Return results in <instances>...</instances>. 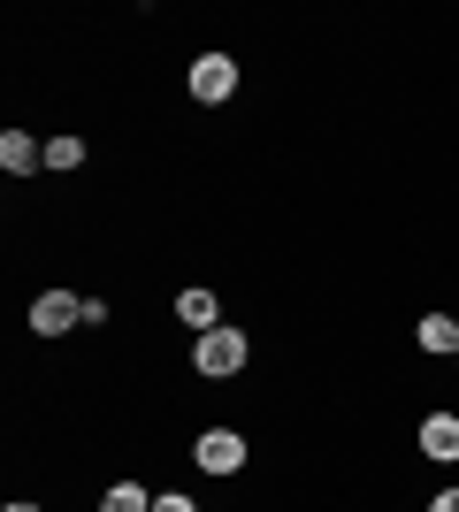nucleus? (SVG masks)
Instances as JSON below:
<instances>
[{
    "label": "nucleus",
    "instance_id": "1",
    "mask_svg": "<svg viewBox=\"0 0 459 512\" xmlns=\"http://www.w3.org/2000/svg\"><path fill=\"white\" fill-rule=\"evenodd\" d=\"M245 360H253L245 329H199V337H192V367H199V375H215V383H222V375H238Z\"/></svg>",
    "mask_w": 459,
    "mask_h": 512
},
{
    "label": "nucleus",
    "instance_id": "2",
    "mask_svg": "<svg viewBox=\"0 0 459 512\" xmlns=\"http://www.w3.org/2000/svg\"><path fill=\"white\" fill-rule=\"evenodd\" d=\"M77 321H85V299H77V291H39V299H31V337H69Z\"/></svg>",
    "mask_w": 459,
    "mask_h": 512
},
{
    "label": "nucleus",
    "instance_id": "3",
    "mask_svg": "<svg viewBox=\"0 0 459 512\" xmlns=\"http://www.w3.org/2000/svg\"><path fill=\"white\" fill-rule=\"evenodd\" d=\"M230 92H238V62H230V54H199V62H192V100L222 107Z\"/></svg>",
    "mask_w": 459,
    "mask_h": 512
},
{
    "label": "nucleus",
    "instance_id": "4",
    "mask_svg": "<svg viewBox=\"0 0 459 512\" xmlns=\"http://www.w3.org/2000/svg\"><path fill=\"white\" fill-rule=\"evenodd\" d=\"M192 459H199L207 474H238V467H245V436H238V428H199Z\"/></svg>",
    "mask_w": 459,
    "mask_h": 512
},
{
    "label": "nucleus",
    "instance_id": "5",
    "mask_svg": "<svg viewBox=\"0 0 459 512\" xmlns=\"http://www.w3.org/2000/svg\"><path fill=\"white\" fill-rule=\"evenodd\" d=\"M0 169H8V176L46 169V138H31V130H0Z\"/></svg>",
    "mask_w": 459,
    "mask_h": 512
},
{
    "label": "nucleus",
    "instance_id": "6",
    "mask_svg": "<svg viewBox=\"0 0 459 512\" xmlns=\"http://www.w3.org/2000/svg\"><path fill=\"white\" fill-rule=\"evenodd\" d=\"M176 321H184V329H222V299L215 291H207V283H192V291H176Z\"/></svg>",
    "mask_w": 459,
    "mask_h": 512
},
{
    "label": "nucleus",
    "instance_id": "7",
    "mask_svg": "<svg viewBox=\"0 0 459 512\" xmlns=\"http://www.w3.org/2000/svg\"><path fill=\"white\" fill-rule=\"evenodd\" d=\"M421 459H437V467L459 459V413H429L421 421Z\"/></svg>",
    "mask_w": 459,
    "mask_h": 512
},
{
    "label": "nucleus",
    "instance_id": "8",
    "mask_svg": "<svg viewBox=\"0 0 459 512\" xmlns=\"http://www.w3.org/2000/svg\"><path fill=\"white\" fill-rule=\"evenodd\" d=\"M414 337H421V352H444V360H452L459 352V314H421Z\"/></svg>",
    "mask_w": 459,
    "mask_h": 512
},
{
    "label": "nucleus",
    "instance_id": "9",
    "mask_svg": "<svg viewBox=\"0 0 459 512\" xmlns=\"http://www.w3.org/2000/svg\"><path fill=\"white\" fill-rule=\"evenodd\" d=\"M100 512H153V497L138 490V482H115V490L100 497Z\"/></svg>",
    "mask_w": 459,
    "mask_h": 512
},
{
    "label": "nucleus",
    "instance_id": "10",
    "mask_svg": "<svg viewBox=\"0 0 459 512\" xmlns=\"http://www.w3.org/2000/svg\"><path fill=\"white\" fill-rule=\"evenodd\" d=\"M46 169H85V138H46Z\"/></svg>",
    "mask_w": 459,
    "mask_h": 512
},
{
    "label": "nucleus",
    "instance_id": "11",
    "mask_svg": "<svg viewBox=\"0 0 459 512\" xmlns=\"http://www.w3.org/2000/svg\"><path fill=\"white\" fill-rule=\"evenodd\" d=\"M153 512H199V505H192V497H176V490H169V497H153Z\"/></svg>",
    "mask_w": 459,
    "mask_h": 512
},
{
    "label": "nucleus",
    "instance_id": "12",
    "mask_svg": "<svg viewBox=\"0 0 459 512\" xmlns=\"http://www.w3.org/2000/svg\"><path fill=\"white\" fill-rule=\"evenodd\" d=\"M429 512H459V490H437V497H429Z\"/></svg>",
    "mask_w": 459,
    "mask_h": 512
},
{
    "label": "nucleus",
    "instance_id": "13",
    "mask_svg": "<svg viewBox=\"0 0 459 512\" xmlns=\"http://www.w3.org/2000/svg\"><path fill=\"white\" fill-rule=\"evenodd\" d=\"M8 512H39V505H23V497H16V505H8Z\"/></svg>",
    "mask_w": 459,
    "mask_h": 512
},
{
    "label": "nucleus",
    "instance_id": "14",
    "mask_svg": "<svg viewBox=\"0 0 459 512\" xmlns=\"http://www.w3.org/2000/svg\"><path fill=\"white\" fill-rule=\"evenodd\" d=\"M452 367H459V352H452Z\"/></svg>",
    "mask_w": 459,
    "mask_h": 512
}]
</instances>
